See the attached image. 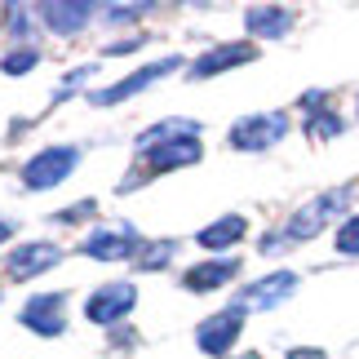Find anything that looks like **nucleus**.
I'll return each instance as SVG.
<instances>
[{"label": "nucleus", "mask_w": 359, "mask_h": 359, "mask_svg": "<svg viewBox=\"0 0 359 359\" xmlns=\"http://www.w3.org/2000/svg\"><path fill=\"white\" fill-rule=\"evenodd\" d=\"M346 209V191H328V196L320 200H311V204H302V209L288 217V226L280 231V244H271V248H262V253H275V248H284V244H302V240H311V236H320V231L333 222V217Z\"/></svg>", "instance_id": "nucleus-1"}, {"label": "nucleus", "mask_w": 359, "mask_h": 359, "mask_svg": "<svg viewBox=\"0 0 359 359\" xmlns=\"http://www.w3.org/2000/svg\"><path fill=\"white\" fill-rule=\"evenodd\" d=\"M76 164H80V147H45L40 156L22 164V182L32 191H49V187L67 182L76 173Z\"/></svg>", "instance_id": "nucleus-2"}, {"label": "nucleus", "mask_w": 359, "mask_h": 359, "mask_svg": "<svg viewBox=\"0 0 359 359\" xmlns=\"http://www.w3.org/2000/svg\"><path fill=\"white\" fill-rule=\"evenodd\" d=\"M293 293H297V275H293V271H271V275L253 280V284H248L244 293L236 297V311H240V315H248V311H275V306H284Z\"/></svg>", "instance_id": "nucleus-3"}, {"label": "nucleus", "mask_w": 359, "mask_h": 359, "mask_svg": "<svg viewBox=\"0 0 359 359\" xmlns=\"http://www.w3.org/2000/svg\"><path fill=\"white\" fill-rule=\"evenodd\" d=\"M288 133V116L284 111H262V116H244L231 129V147L236 151H266Z\"/></svg>", "instance_id": "nucleus-4"}, {"label": "nucleus", "mask_w": 359, "mask_h": 359, "mask_svg": "<svg viewBox=\"0 0 359 359\" xmlns=\"http://www.w3.org/2000/svg\"><path fill=\"white\" fill-rule=\"evenodd\" d=\"M133 302H137V288L129 280H111V284H102L98 293H89L85 320H93V324H120L124 315L133 311Z\"/></svg>", "instance_id": "nucleus-5"}, {"label": "nucleus", "mask_w": 359, "mask_h": 359, "mask_svg": "<svg viewBox=\"0 0 359 359\" xmlns=\"http://www.w3.org/2000/svg\"><path fill=\"white\" fill-rule=\"evenodd\" d=\"M177 67H182L177 58H160V62H147V67H137L133 76H124V80H116V85H107L102 93H93V107H116V102H124V98H133V93H142L147 85H156V80L173 76Z\"/></svg>", "instance_id": "nucleus-6"}, {"label": "nucleus", "mask_w": 359, "mask_h": 359, "mask_svg": "<svg viewBox=\"0 0 359 359\" xmlns=\"http://www.w3.org/2000/svg\"><path fill=\"white\" fill-rule=\"evenodd\" d=\"M80 253L93 257V262H124V257H133V253H142V240L133 236L129 226H102V231H93V236L80 240Z\"/></svg>", "instance_id": "nucleus-7"}, {"label": "nucleus", "mask_w": 359, "mask_h": 359, "mask_svg": "<svg viewBox=\"0 0 359 359\" xmlns=\"http://www.w3.org/2000/svg\"><path fill=\"white\" fill-rule=\"evenodd\" d=\"M240 328H244V315L236 306H231V311H217V315H209V320L196 328V346L204 355H226L240 341Z\"/></svg>", "instance_id": "nucleus-8"}, {"label": "nucleus", "mask_w": 359, "mask_h": 359, "mask_svg": "<svg viewBox=\"0 0 359 359\" xmlns=\"http://www.w3.org/2000/svg\"><path fill=\"white\" fill-rule=\"evenodd\" d=\"M253 58H257V49L248 45V40H236V45H217V49L204 53V58L191 62V76H196V80H209V76H217V72L244 67V62H253Z\"/></svg>", "instance_id": "nucleus-9"}, {"label": "nucleus", "mask_w": 359, "mask_h": 359, "mask_svg": "<svg viewBox=\"0 0 359 359\" xmlns=\"http://www.w3.org/2000/svg\"><path fill=\"white\" fill-rule=\"evenodd\" d=\"M204 156V147H200V137H169V142H160V147H151L147 151V164L156 173H169V169H187V164H200Z\"/></svg>", "instance_id": "nucleus-10"}, {"label": "nucleus", "mask_w": 359, "mask_h": 359, "mask_svg": "<svg viewBox=\"0 0 359 359\" xmlns=\"http://www.w3.org/2000/svg\"><path fill=\"white\" fill-rule=\"evenodd\" d=\"M22 324L40 337H58L67 328V315H62V293H49V297H32L22 306Z\"/></svg>", "instance_id": "nucleus-11"}, {"label": "nucleus", "mask_w": 359, "mask_h": 359, "mask_svg": "<svg viewBox=\"0 0 359 359\" xmlns=\"http://www.w3.org/2000/svg\"><path fill=\"white\" fill-rule=\"evenodd\" d=\"M58 257H62L58 244H18L9 253V275H13V280H32V275L58 266Z\"/></svg>", "instance_id": "nucleus-12"}, {"label": "nucleus", "mask_w": 359, "mask_h": 359, "mask_svg": "<svg viewBox=\"0 0 359 359\" xmlns=\"http://www.w3.org/2000/svg\"><path fill=\"white\" fill-rule=\"evenodd\" d=\"M40 18H45L49 32L72 36L93 18V5H85V0H53V5H40Z\"/></svg>", "instance_id": "nucleus-13"}, {"label": "nucleus", "mask_w": 359, "mask_h": 359, "mask_svg": "<svg viewBox=\"0 0 359 359\" xmlns=\"http://www.w3.org/2000/svg\"><path fill=\"white\" fill-rule=\"evenodd\" d=\"M236 271H240V262L236 257H217V262H200V266H191L182 275V284L191 288V293H213V288H222L236 280Z\"/></svg>", "instance_id": "nucleus-14"}, {"label": "nucleus", "mask_w": 359, "mask_h": 359, "mask_svg": "<svg viewBox=\"0 0 359 359\" xmlns=\"http://www.w3.org/2000/svg\"><path fill=\"white\" fill-rule=\"evenodd\" d=\"M244 22H248V32L253 36H288V27H293V13L280 9V5H253L244 13Z\"/></svg>", "instance_id": "nucleus-15"}, {"label": "nucleus", "mask_w": 359, "mask_h": 359, "mask_svg": "<svg viewBox=\"0 0 359 359\" xmlns=\"http://www.w3.org/2000/svg\"><path fill=\"white\" fill-rule=\"evenodd\" d=\"M244 231H248L244 217H240V213H226V217H217V222L204 226L200 236H196V244H200V248H231V244H240Z\"/></svg>", "instance_id": "nucleus-16"}, {"label": "nucleus", "mask_w": 359, "mask_h": 359, "mask_svg": "<svg viewBox=\"0 0 359 359\" xmlns=\"http://www.w3.org/2000/svg\"><path fill=\"white\" fill-rule=\"evenodd\" d=\"M196 129H200L196 120H164V124H156L151 133H142V137H137V147H142V151H151V147L169 142V137H196Z\"/></svg>", "instance_id": "nucleus-17"}, {"label": "nucleus", "mask_w": 359, "mask_h": 359, "mask_svg": "<svg viewBox=\"0 0 359 359\" xmlns=\"http://www.w3.org/2000/svg\"><path fill=\"white\" fill-rule=\"evenodd\" d=\"M173 253H177V244H173V240L147 244V248H142V271H160V266H164V262H169Z\"/></svg>", "instance_id": "nucleus-18"}, {"label": "nucleus", "mask_w": 359, "mask_h": 359, "mask_svg": "<svg viewBox=\"0 0 359 359\" xmlns=\"http://www.w3.org/2000/svg\"><path fill=\"white\" fill-rule=\"evenodd\" d=\"M36 62H40V53H36V49H18V53H9V58L0 62V72H5V76H27Z\"/></svg>", "instance_id": "nucleus-19"}, {"label": "nucleus", "mask_w": 359, "mask_h": 359, "mask_svg": "<svg viewBox=\"0 0 359 359\" xmlns=\"http://www.w3.org/2000/svg\"><path fill=\"white\" fill-rule=\"evenodd\" d=\"M306 129H311L315 137H337V133H341V120H337L333 111H315V116L306 120Z\"/></svg>", "instance_id": "nucleus-20"}, {"label": "nucleus", "mask_w": 359, "mask_h": 359, "mask_svg": "<svg viewBox=\"0 0 359 359\" xmlns=\"http://www.w3.org/2000/svg\"><path fill=\"white\" fill-rule=\"evenodd\" d=\"M337 248L351 253V257H359V217H351V222L337 226Z\"/></svg>", "instance_id": "nucleus-21"}, {"label": "nucleus", "mask_w": 359, "mask_h": 359, "mask_svg": "<svg viewBox=\"0 0 359 359\" xmlns=\"http://www.w3.org/2000/svg\"><path fill=\"white\" fill-rule=\"evenodd\" d=\"M288 359H324V351H288Z\"/></svg>", "instance_id": "nucleus-22"}, {"label": "nucleus", "mask_w": 359, "mask_h": 359, "mask_svg": "<svg viewBox=\"0 0 359 359\" xmlns=\"http://www.w3.org/2000/svg\"><path fill=\"white\" fill-rule=\"evenodd\" d=\"M13 236V222H0V240H9Z\"/></svg>", "instance_id": "nucleus-23"}, {"label": "nucleus", "mask_w": 359, "mask_h": 359, "mask_svg": "<svg viewBox=\"0 0 359 359\" xmlns=\"http://www.w3.org/2000/svg\"><path fill=\"white\" fill-rule=\"evenodd\" d=\"M248 359H257V355H248Z\"/></svg>", "instance_id": "nucleus-24"}]
</instances>
